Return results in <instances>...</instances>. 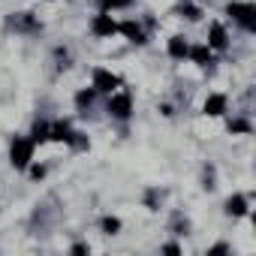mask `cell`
I'll return each mask as SVG.
<instances>
[{"mask_svg": "<svg viewBox=\"0 0 256 256\" xmlns=\"http://www.w3.org/2000/svg\"><path fill=\"white\" fill-rule=\"evenodd\" d=\"M34 154H36V142L30 136H12V142H10V166L16 172H24L34 163Z\"/></svg>", "mask_w": 256, "mask_h": 256, "instance_id": "6da1fadb", "label": "cell"}, {"mask_svg": "<svg viewBox=\"0 0 256 256\" xmlns=\"http://www.w3.org/2000/svg\"><path fill=\"white\" fill-rule=\"evenodd\" d=\"M226 16H229L244 34H253V30H256V6L250 4V0H232V4H226Z\"/></svg>", "mask_w": 256, "mask_h": 256, "instance_id": "7a4b0ae2", "label": "cell"}, {"mask_svg": "<svg viewBox=\"0 0 256 256\" xmlns=\"http://www.w3.org/2000/svg\"><path fill=\"white\" fill-rule=\"evenodd\" d=\"M106 112H108V118H112V120H120V124H126V120L133 118V94L118 88L114 94H108Z\"/></svg>", "mask_w": 256, "mask_h": 256, "instance_id": "3957f363", "label": "cell"}, {"mask_svg": "<svg viewBox=\"0 0 256 256\" xmlns=\"http://www.w3.org/2000/svg\"><path fill=\"white\" fill-rule=\"evenodd\" d=\"M120 84H124V78H120L118 72H112V70H106V66H94V70H90V88H94L96 94H114Z\"/></svg>", "mask_w": 256, "mask_h": 256, "instance_id": "277c9868", "label": "cell"}, {"mask_svg": "<svg viewBox=\"0 0 256 256\" xmlns=\"http://www.w3.org/2000/svg\"><path fill=\"white\" fill-rule=\"evenodd\" d=\"M114 34H118V18H114L112 12L100 10V12L90 18V36H96V40H112Z\"/></svg>", "mask_w": 256, "mask_h": 256, "instance_id": "5b68a950", "label": "cell"}, {"mask_svg": "<svg viewBox=\"0 0 256 256\" xmlns=\"http://www.w3.org/2000/svg\"><path fill=\"white\" fill-rule=\"evenodd\" d=\"M118 34H120L126 42H133V46H145V42H148V30L142 28V22H139V18L118 22Z\"/></svg>", "mask_w": 256, "mask_h": 256, "instance_id": "8992f818", "label": "cell"}, {"mask_svg": "<svg viewBox=\"0 0 256 256\" xmlns=\"http://www.w3.org/2000/svg\"><path fill=\"white\" fill-rule=\"evenodd\" d=\"M229 46H232V36H229L226 24L223 22H211L208 24V48L217 54V52H229Z\"/></svg>", "mask_w": 256, "mask_h": 256, "instance_id": "52a82bcc", "label": "cell"}, {"mask_svg": "<svg viewBox=\"0 0 256 256\" xmlns=\"http://www.w3.org/2000/svg\"><path fill=\"white\" fill-rule=\"evenodd\" d=\"M10 28H12L16 34H40V30H42V22H40L34 12H16V16L10 18Z\"/></svg>", "mask_w": 256, "mask_h": 256, "instance_id": "ba28073f", "label": "cell"}, {"mask_svg": "<svg viewBox=\"0 0 256 256\" xmlns=\"http://www.w3.org/2000/svg\"><path fill=\"white\" fill-rule=\"evenodd\" d=\"M229 112V96L226 94H208L202 102V114L205 118H223Z\"/></svg>", "mask_w": 256, "mask_h": 256, "instance_id": "9c48e42d", "label": "cell"}, {"mask_svg": "<svg viewBox=\"0 0 256 256\" xmlns=\"http://www.w3.org/2000/svg\"><path fill=\"white\" fill-rule=\"evenodd\" d=\"M223 211H226V217H247L250 214V196L247 193H232L229 199H226V205H223Z\"/></svg>", "mask_w": 256, "mask_h": 256, "instance_id": "30bf717a", "label": "cell"}, {"mask_svg": "<svg viewBox=\"0 0 256 256\" xmlns=\"http://www.w3.org/2000/svg\"><path fill=\"white\" fill-rule=\"evenodd\" d=\"M70 133H72V124H70L66 118H60V120H48V142L66 145V142H70Z\"/></svg>", "mask_w": 256, "mask_h": 256, "instance_id": "8fae6325", "label": "cell"}, {"mask_svg": "<svg viewBox=\"0 0 256 256\" xmlns=\"http://www.w3.org/2000/svg\"><path fill=\"white\" fill-rule=\"evenodd\" d=\"M187 60L205 70V66H211V64H214V52L208 48V42H196V46H190V52H187Z\"/></svg>", "mask_w": 256, "mask_h": 256, "instance_id": "7c38bea8", "label": "cell"}, {"mask_svg": "<svg viewBox=\"0 0 256 256\" xmlns=\"http://www.w3.org/2000/svg\"><path fill=\"white\" fill-rule=\"evenodd\" d=\"M187 52H190V42L184 40V36H169L166 40V54L172 58V60H187Z\"/></svg>", "mask_w": 256, "mask_h": 256, "instance_id": "4fadbf2b", "label": "cell"}, {"mask_svg": "<svg viewBox=\"0 0 256 256\" xmlns=\"http://www.w3.org/2000/svg\"><path fill=\"white\" fill-rule=\"evenodd\" d=\"M94 100H96V90H94V88H82V90L76 94V108L84 112V108L94 106Z\"/></svg>", "mask_w": 256, "mask_h": 256, "instance_id": "5bb4252c", "label": "cell"}, {"mask_svg": "<svg viewBox=\"0 0 256 256\" xmlns=\"http://www.w3.org/2000/svg\"><path fill=\"white\" fill-rule=\"evenodd\" d=\"M226 130H229L232 136H247L253 126H250V120H247V118H232V120L226 124Z\"/></svg>", "mask_w": 256, "mask_h": 256, "instance_id": "9a60e30c", "label": "cell"}, {"mask_svg": "<svg viewBox=\"0 0 256 256\" xmlns=\"http://www.w3.org/2000/svg\"><path fill=\"white\" fill-rule=\"evenodd\" d=\"M66 148H72V151H88V148H90V139H88L82 130H72V133H70Z\"/></svg>", "mask_w": 256, "mask_h": 256, "instance_id": "2e32d148", "label": "cell"}, {"mask_svg": "<svg viewBox=\"0 0 256 256\" xmlns=\"http://www.w3.org/2000/svg\"><path fill=\"white\" fill-rule=\"evenodd\" d=\"M100 229H102L106 235H118V232L124 229V223H120V217H112V214H106V217L100 220Z\"/></svg>", "mask_w": 256, "mask_h": 256, "instance_id": "e0dca14e", "label": "cell"}, {"mask_svg": "<svg viewBox=\"0 0 256 256\" xmlns=\"http://www.w3.org/2000/svg\"><path fill=\"white\" fill-rule=\"evenodd\" d=\"M30 139H34L36 145H46V142H48V120H36V124H34Z\"/></svg>", "mask_w": 256, "mask_h": 256, "instance_id": "ac0fdd59", "label": "cell"}, {"mask_svg": "<svg viewBox=\"0 0 256 256\" xmlns=\"http://www.w3.org/2000/svg\"><path fill=\"white\" fill-rule=\"evenodd\" d=\"M178 12H181V18H187V22H199V18H202V6H196V4H181Z\"/></svg>", "mask_w": 256, "mask_h": 256, "instance_id": "d6986e66", "label": "cell"}, {"mask_svg": "<svg viewBox=\"0 0 256 256\" xmlns=\"http://www.w3.org/2000/svg\"><path fill=\"white\" fill-rule=\"evenodd\" d=\"M100 10L106 12H118V10H126V6H133V0H96Z\"/></svg>", "mask_w": 256, "mask_h": 256, "instance_id": "ffe728a7", "label": "cell"}, {"mask_svg": "<svg viewBox=\"0 0 256 256\" xmlns=\"http://www.w3.org/2000/svg\"><path fill=\"white\" fill-rule=\"evenodd\" d=\"M160 199H163V193H160L157 187H151V190L145 193V199H142V202H145V208H148V211H157V208H160Z\"/></svg>", "mask_w": 256, "mask_h": 256, "instance_id": "44dd1931", "label": "cell"}, {"mask_svg": "<svg viewBox=\"0 0 256 256\" xmlns=\"http://www.w3.org/2000/svg\"><path fill=\"white\" fill-rule=\"evenodd\" d=\"M24 172H28V175H30V181H42V178H46V172H48V169H46V166H40V163H30V166H28V169H24Z\"/></svg>", "mask_w": 256, "mask_h": 256, "instance_id": "7402d4cb", "label": "cell"}, {"mask_svg": "<svg viewBox=\"0 0 256 256\" xmlns=\"http://www.w3.org/2000/svg\"><path fill=\"white\" fill-rule=\"evenodd\" d=\"M229 250H232V247L220 241V244H214V247H208V256H220V253H229Z\"/></svg>", "mask_w": 256, "mask_h": 256, "instance_id": "603a6c76", "label": "cell"}, {"mask_svg": "<svg viewBox=\"0 0 256 256\" xmlns=\"http://www.w3.org/2000/svg\"><path fill=\"white\" fill-rule=\"evenodd\" d=\"M160 250H163V253H175V256H178V253H181V244H175V241H169V244H163Z\"/></svg>", "mask_w": 256, "mask_h": 256, "instance_id": "cb8c5ba5", "label": "cell"}, {"mask_svg": "<svg viewBox=\"0 0 256 256\" xmlns=\"http://www.w3.org/2000/svg\"><path fill=\"white\" fill-rule=\"evenodd\" d=\"M70 253H90V247L78 241V244H72V247H70Z\"/></svg>", "mask_w": 256, "mask_h": 256, "instance_id": "d4e9b609", "label": "cell"}, {"mask_svg": "<svg viewBox=\"0 0 256 256\" xmlns=\"http://www.w3.org/2000/svg\"><path fill=\"white\" fill-rule=\"evenodd\" d=\"M160 114H166V118H172L175 112H172V106H169V102H163V106H160Z\"/></svg>", "mask_w": 256, "mask_h": 256, "instance_id": "484cf974", "label": "cell"}]
</instances>
